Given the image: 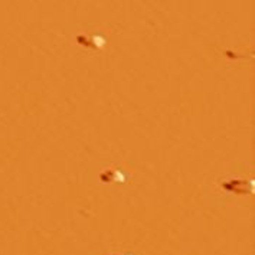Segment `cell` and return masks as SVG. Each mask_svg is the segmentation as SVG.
Listing matches in <instances>:
<instances>
[{"mask_svg":"<svg viewBox=\"0 0 255 255\" xmlns=\"http://www.w3.org/2000/svg\"><path fill=\"white\" fill-rule=\"evenodd\" d=\"M101 182L107 183V185H117V183H124L126 182V175L117 167H110L107 170H104L100 176Z\"/></svg>","mask_w":255,"mask_h":255,"instance_id":"cell-2","label":"cell"},{"mask_svg":"<svg viewBox=\"0 0 255 255\" xmlns=\"http://www.w3.org/2000/svg\"><path fill=\"white\" fill-rule=\"evenodd\" d=\"M111 255H133V254H126V253H117V254H111Z\"/></svg>","mask_w":255,"mask_h":255,"instance_id":"cell-3","label":"cell"},{"mask_svg":"<svg viewBox=\"0 0 255 255\" xmlns=\"http://www.w3.org/2000/svg\"><path fill=\"white\" fill-rule=\"evenodd\" d=\"M77 42L84 49H88V51H101L106 46V38L103 35H100V33L80 35L77 38Z\"/></svg>","mask_w":255,"mask_h":255,"instance_id":"cell-1","label":"cell"}]
</instances>
